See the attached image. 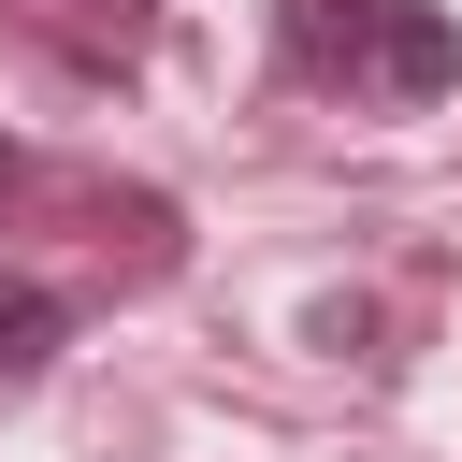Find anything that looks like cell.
<instances>
[{
	"label": "cell",
	"mask_w": 462,
	"mask_h": 462,
	"mask_svg": "<svg viewBox=\"0 0 462 462\" xmlns=\"http://www.w3.org/2000/svg\"><path fill=\"white\" fill-rule=\"evenodd\" d=\"M58 346H72V289H43V274H0V390H29Z\"/></svg>",
	"instance_id": "3957f363"
},
{
	"label": "cell",
	"mask_w": 462,
	"mask_h": 462,
	"mask_svg": "<svg viewBox=\"0 0 462 462\" xmlns=\"http://www.w3.org/2000/svg\"><path fill=\"white\" fill-rule=\"evenodd\" d=\"M361 58H375V0H289V72L361 87Z\"/></svg>",
	"instance_id": "7a4b0ae2"
},
{
	"label": "cell",
	"mask_w": 462,
	"mask_h": 462,
	"mask_svg": "<svg viewBox=\"0 0 462 462\" xmlns=\"http://www.w3.org/2000/svg\"><path fill=\"white\" fill-rule=\"evenodd\" d=\"M361 87H390V101L462 87V29H448L433 0H375V58H361Z\"/></svg>",
	"instance_id": "6da1fadb"
}]
</instances>
